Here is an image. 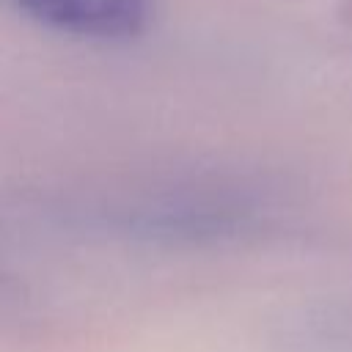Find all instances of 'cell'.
Masks as SVG:
<instances>
[{
    "label": "cell",
    "instance_id": "6da1fadb",
    "mask_svg": "<svg viewBox=\"0 0 352 352\" xmlns=\"http://www.w3.org/2000/svg\"><path fill=\"white\" fill-rule=\"evenodd\" d=\"M41 25L88 36L126 38L146 22V0H14Z\"/></svg>",
    "mask_w": 352,
    "mask_h": 352
},
{
    "label": "cell",
    "instance_id": "7a4b0ae2",
    "mask_svg": "<svg viewBox=\"0 0 352 352\" xmlns=\"http://www.w3.org/2000/svg\"><path fill=\"white\" fill-rule=\"evenodd\" d=\"M338 14H341L344 25H349V28H352V0H341V8H338Z\"/></svg>",
    "mask_w": 352,
    "mask_h": 352
}]
</instances>
